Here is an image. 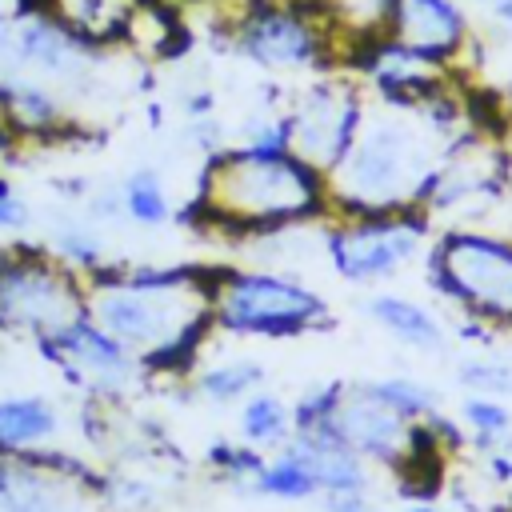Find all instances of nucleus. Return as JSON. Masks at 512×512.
I'll return each mask as SVG.
<instances>
[{"mask_svg": "<svg viewBox=\"0 0 512 512\" xmlns=\"http://www.w3.org/2000/svg\"><path fill=\"white\" fill-rule=\"evenodd\" d=\"M464 132V104L452 84L416 108L388 100L368 104L352 148L324 176L328 216L424 212L432 176L448 144Z\"/></svg>", "mask_w": 512, "mask_h": 512, "instance_id": "1", "label": "nucleus"}, {"mask_svg": "<svg viewBox=\"0 0 512 512\" xmlns=\"http://www.w3.org/2000/svg\"><path fill=\"white\" fill-rule=\"evenodd\" d=\"M88 316L112 332L144 372H192L212 324V272L104 268L88 280Z\"/></svg>", "mask_w": 512, "mask_h": 512, "instance_id": "2", "label": "nucleus"}, {"mask_svg": "<svg viewBox=\"0 0 512 512\" xmlns=\"http://www.w3.org/2000/svg\"><path fill=\"white\" fill-rule=\"evenodd\" d=\"M196 212L228 236H264L328 216V188L316 168L292 152L220 148L204 176Z\"/></svg>", "mask_w": 512, "mask_h": 512, "instance_id": "3", "label": "nucleus"}, {"mask_svg": "<svg viewBox=\"0 0 512 512\" xmlns=\"http://www.w3.org/2000/svg\"><path fill=\"white\" fill-rule=\"evenodd\" d=\"M332 320L328 300L292 272L276 268H216L212 324L228 336L288 340L320 332Z\"/></svg>", "mask_w": 512, "mask_h": 512, "instance_id": "4", "label": "nucleus"}, {"mask_svg": "<svg viewBox=\"0 0 512 512\" xmlns=\"http://www.w3.org/2000/svg\"><path fill=\"white\" fill-rule=\"evenodd\" d=\"M336 28L324 0H248L232 20V48L268 72H328Z\"/></svg>", "mask_w": 512, "mask_h": 512, "instance_id": "5", "label": "nucleus"}, {"mask_svg": "<svg viewBox=\"0 0 512 512\" xmlns=\"http://www.w3.org/2000/svg\"><path fill=\"white\" fill-rule=\"evenodd\" d=\"M428 280L432 288L456 304L476 324H512V240L448 228L428 248Z\"/></svg>", "mask_w": 512, "mask_h": 512, "instance_id": "6", "label": "nucleus"}, {"mask_svg": "<svg viewBox=\"0 0 512 512\" xmlns=\"http://www.w3.org/2000/svg\"><path fill=\"white\" fill-rule=\"evenodd\" d=\"M88 312V280L48 248L8 244L0 264V332L44 340Z\"/></svg>", "mask_w": 512, "mask_h": 512, "instance_id": "7", "label": "nucleus"}, {"mask_svg": "<svg viewBox=\"0 0 512 512\" xmlns=\"http://www.w3.org/2000/svg\"><path fill=\"white\" fill-rule=\"evenodd\" d=\"M428 212H376V216H328L324 252L348 284H384L400 276L432 244Z\"/></svg>", "mask_w": 512, "mask_h": 512, "instance_id": "8", "label": "nucleus"}, {"mask_svg": "<svg viewBox=\"0 0 512 512\" xmlns=\"http://www.w3.org/2000/svg\"><path fill=\"white\" fill-rule=\"evenodd\" d=\"M364 108H368L364 92L352 76L320 72L284 104L292 156H300L308 168L328 176L340 164V156L352 148L360 120H364Z\"/></svg>", "mask_w": 512, "mask_h": 512, "instance_id": "9", "label": "nucleus"}, {"mask_svg": "<svg viewBox=\"0 0 512 512\" xmlns=\"http://www.w3.org/2000/svg\"><path fill=\"white\" fill-rule=\"evenodd\" d=\"M36 348L80 388H88L92 396H120L128 392L140 376L144 364L112 336L104 332L88 312L72 324H64L60 332L36 340Z\"/></svg>", "mask_w": 512, "mask_h": 512, "instance_id": "10", "label": "nucleus"}, {"mask_svg": "<svg viewBox=\"0 0 512 512\" xmlns=\"http://www.w3.org/2000/svg\"><path fill=\"white\" fill-rule=\"evenodd\" d=\"M504 180V152L484 136V132H464L448 144L432 188L424 196V212L440 216V212H460L468 204H484Z\"/></svg>", "mask_w": 512, "mask_h": 512, "instance_id": "11", "label": "nucleus"}, {"mask_svg": "<svg viewBox=\"0 0 512 512\" xmlns=\"http://www.w3.org/2000/svg\"><path fill=\"white\" fill-rule=\"evenodd\" d=\"M384 40L436 64H452L456 52L468 44V16L460 0H392Z\"/></svg>", "mask_w": 512, "mask_h": 512, "instance_id": "12", "label": "nucleus"}, {"mask_svg": "<svg viewBox=\"0 0 512 512\" xmlns=\"http://www.w3.org/2000/svg\"><path fill=\"white\" fill-rule=\"evenodd\" d=\"M0 120L16 132V140H56L68 132L60 96L36 76H0Z\"/></svg>", "mask_w": 512, "mask_h": 512, "instance_id": "13", "label": "nucleus"}, {"mask_svg": "<svg viewBox=\"0 0 512 512\" xmlns=\"http://www.w3.org/2000/svg\"><path fill=\"white\" fill-rule=\"evenodd\" d=\"M284 452H292L316 480L320 496H340V492H368L372 488V464L364 456H356L348 444L340 440H324V436H300L292 432L284 444Z\"/></svg>", "mask_w": 512, "mask_h": 512, "instance_id": "14", "label": "nucleus"}, {"mask_svg": "<svg viewBox=\"0 0 512 512\" xmlns=\"http://www.w3.org/2000/svg\"><path fill=\"white\" fill-rule=\"evenodd\" d=\"M48 16H56L80 44L104 48L128 40L132 20L148 0H36Z\"/></svg>", "mask_w": 512, "mask_h": 512, "instance_id": "15", "label": "nucleus"}, {"mask_svg": "<svg viewBox=\"0 0 512 512\" xmlns=\"http://www.w3.org/2000/svg\"><path fill=\"white\" fill-rule=\"evenodd\" d=\"M364 312H368L392 340H400L404 348L440 352L444 340H448L440 316H436L428 304L412 300V296H400V292H372V296L364 300Z\"/></svg>", "mask_w": 512, "mask_h": 512, "instance_id": "16", "label": "nucleus"}, {"mask_svg": "<svg viewBox=\"0 0 512 512\" xmlns=\"http://www.w3.org/2000/svg\"><path fill=\"white\" fill-rule=\"evenodd\" d=\"M60 412L48 396H0V456H24L52 444Z\"/></svg>", "mask_w": 512, "mask_h": 512, "instance_id": "17", "label": "nucleus"}, {"mask_svg": "<svg viewBox=\"0 0 512 512\" xmlns=\"http://www.w3.org/2000/svg\"><path fill=\"white\" fill-rule=\"evenodd\" d=\"M192 396L228 408V404H244L252 392L264 388V364L252 356H228V360H212V364H196L188 372Z\"/></svg>", "mask_w": 512, "mask_h": 512, "instance_id": "18", "label": "nucleus"}, {"mask_svg": "<svg viewBox=\"0 0 512 512\" xmlns=\"http://www.w3.org/2000/svg\"><path fill=\"white\" fill-rule=\"evenodd\" d=\"M292 436V404L268 388L252 392L240 404V440L260 448V452H276L284 440Z\"/></svg>", "mask_w": 512, "mask_h": 512, "instance_id": "19", "label": "nucleus"}, {"mask_svg": "<svg viewBox=\"0 0 512 512\" xmlns=\"http://www.w3.org/2000/svg\"><path fill=\"white\" fill-rule=\"evenodd\" d=\"M248 492L260 496V500H280V504H304V500L320 496L312 472L292 452H284V448L268 452V460H264V468H260V476L252 480Z\"/></svg>", "mask_w": 512, "mask_h": 512, "instance_id": "20", "label": "nucleus"}, {"mask_svg": "<svg viewBox=\"0 0 512 512\" xmlns=\"http://www.w3.org/2000/svg\"><path fill=\"white\" fill-rule=\"evenodd\" d=\"M120 208L132 224L140 228H160L172 220V200H168V188L160 180V172L152 168H136L124 176L120 184Z\"/></svg>", "mask_w": 512, "mask_h": 512, "instance_id": "21", "label": "nucleus"}, {"mask_svg": "<svg viewBox=\"0 0 512 512\" xmlns=\"http://www.w3.org/2000/svg\"><path fill=\"white\" fill-rule=\"evenodd\" d=\"M460 424L468 428V436L476 440V448H492L500 440L512 436V408L500 396H484V392H468L460 400Z\"/></svg>", "mask_w": 512, "mask_h": 512, "instance_id": "22", "label": "nucleus"}, {"mask_svg": "<svg viewBox=\"0 0 512 512\" xmlns=\"http://www.w3.org/2000/svg\"><path fill=\"white\" fill-rule=\"evenodd\" d=\"M368 388L392 408L400 412L404 420L412 424H424L440 412V400H436V388L416 380V376H380V380H368Z\"/></svg>", "mask_w": 512, "mask_h": 512, "instance_id": "23", "label": "nucleus"}, {"mask_svg": "<svg viewBox=\"0 0 512 512\" xmlns=\"http://www.w3.org/2000/svg\"><path fill=\"white\" fill-rule=\"evenodd\" d=\"M264 460H268V452H260L244 440H216L208 448V468H216V476L224 484H236V488H252Z\"/></svg>", "mask_w": 512, "mask_h": 512, "instance_id": "24", "label": "nucleus"}, {"mask_svg": "<svg viewBox=\"0 0 512 512\" xmlns=\"http://www.w3.org/2000/svg\"><path fill=\"white\" fill-rule=\"evenodd\" d=\"M48 252H52L60 264H68L72 272H80L84 280H92L96 272H104V268H108L104 244H100V236H96V232H88V228H60Z\"/></svg>", "mask_w": 512, "mask_h": 512, "instance_id": "25", "label": "nucleus"}, {"mask_svg": "<svg viewBox=\"0 0 512 512\" xmlns=\"http://www.w3.org/2000/svg\"><path fill=\"white\" fill-rule=\"evenodd\" d=\"M456 380L468 392L512 400V360H464L460 372H456Z\"/></svg>", "mask_w": 512, "mask_h": 512, "instance_id": "26", "label": "nucleus"}, {"mask_svg": "<svg viewBox=\"0 0 512 512\" xmlns=\"http://www.w3.org/2000/svg\"><path fill=\"white\" fill-rule=\"evenodd\" d=\"M28 224V208H24V200L16 196V184L0 172V232H16V228H24Z\"/></svg>", "mask_w": 512, "mask_h": 512, "instance_id": "27", "label": "nucleus"}, {"mask_svg": "<svg viewBox=\"0 0 512 512\" xmlns=\"http://www.w3.org/2000/svg\"><path fill=\"white\" fill-rule=\"evenodd\" d=\"M484 468H488V476L496 484H512V436L492 444V448H484Z\"/></svg>", "mask_w": 512, "mask_h": 512, "instance_id": "28", "label": "nucleus"}, {"mask_svg": "<svg viewBox=\"0 0 512 512\" xmlns=\"http://www.w3.org/2000/svg\"><path fill=\"white\" fill-rule=\"evenodd\" d=\"M324 512H384L368 492H340V496H324Z\"/></svg>", "mask_w": 512, "mask_h": 512, "instance_id": "29", "label": "nucleus"}, {"mask_svg": "<svg viewBox=\"0 0 512 512\" xmlns=\"http://www.w3.org/2000/svg\"><path fill=\"white\" fill-rule=\"evenodd\" d=\"M16 148H20V140H16V132L0 120V172H4V164L16 156Z\"/></svg>", "mask_w": 512, "mask_h": 512, "instance_id": "30", "label": "nucleus"}, {"mask_svg": "<svg viewBox=\"0 0 512 512\" xmlns=\"http://www.w3.org/2000/svg\"><path fill=\"white\" fill-rule=\"evenodd\" d=\"M492 16H496L504 28H512V0H496V4H492Z\"/></svg>", "mask_w": 512, "mask_h": 512, "instance_id": "31", "label": "nucleus"}, {"mask_svg": "<svg viewBox=\"0 0 512 512\" xmlns=\"http://www.w3.org/2000/svg\"><path fill=\"white\" fill-rule=\"evenodd\" d=\"M404 512H444V508H436V504H408Z\"/></svg>", "mask_w": 512, "mask_h": 512, "instance_id": "32", "label": "nucleus"}, {"mask_svg": "<svg viewBox=\"0 0 512 512\" xmlns=\"http://www.w3.org/2000/svg\"><path fill=\"white\" fill-rule=\"evenodd\" d=\"M4 256H8V244H0V264H4Z\"/></svg>", "mask_w": 512, "mask_h": 512, "instance_id": "33", "label": "nucleus"}]
</instances>
